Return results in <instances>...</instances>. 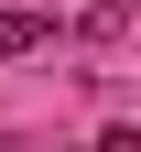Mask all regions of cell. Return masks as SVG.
<instances>
[{
	"mask_svg": "<svg viewBox=\"0 0 141 152\" xmlns=\"http://www.w3.org/2000/svg\"><path fill=\"white\" fill-rule=\"evenodd\" d=\"M0 152H11V141H0Z\"/></svg>",
	"mask_w": 141,
	"mask_h": 152,
	"instance_id": "3957f363",
	"label": "cell"
},
{
	"mask_svg": "<svg viewBox=\"0 0 141 152\" xmlns=\"http://www.w3.org/2000/svg\"><path fill=\"white\" fill-rule=\"evenodd\" d=\"M98 152H141V130H109V141H98Z\"/></svg>",
	"mask_w": 141,
	"mask_h": 152,
	"instance_id": "7a4b0ae2",
	"label": "cell"
},
{
	"mask_svg": "<svg viewBox=\"0 0 141 152\" xmlns=\"http://www.w3.org/2000/svg\"><path fill=\"white\" fill-rule=\"evenodd\" d=\"M22 44H44V22L33 11H0V54H22Z\"/></svg>",
	"mask_w": 141,
	"mask_h": 152,
	"instance_id": "6da1fadb",
	"label": "cell"
}]
</instances>
